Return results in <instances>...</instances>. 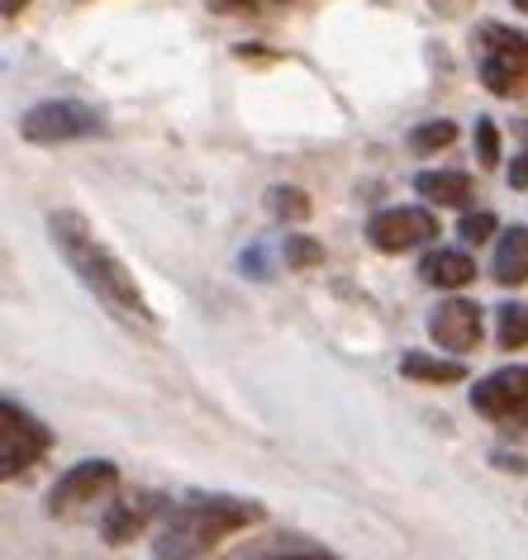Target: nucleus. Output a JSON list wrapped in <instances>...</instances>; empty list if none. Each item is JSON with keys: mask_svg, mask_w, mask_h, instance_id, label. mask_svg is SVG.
I'll use <instances>...</instances> for the list:
<instances>
[{"mask_svg": "<svg viewBox=\"0 0 528 560\" xmlns=\"http://www.w3.org/2000/svg\"><path fill=\"white\" fill-rule=\"evenodd\" d=\"M167 509L162 494H152V489H134V494H115L105 503L101 513V537L110 546H129L134 537H144L148 527H158V517Z\"/></svg>", "mask_w": 528, "mask_h": 560, "instance_id": "obj_9", "label": "nucleus"}, {"mask_svg": "<svg viewBox=\"0 0 528 560\" xmlns=\"http://www.w3.org/2000/svg\"><path fill=\"white\" fill-rule=\"evenodd\" d=\"M457 233H462V243H485V237L495 233V214L491 209H467L462 223H457Z\"/></svg>", "mask_w": 528, "mask_h": 560, "instance_id": "obj_21", "label": "nucleus"}, {"mask_svg": "<svg viewBox=\"0 0 528 560\" xmlns=\"http://www.w3.org/2000/svg\"><path fill=\"white\" fill-rule=\"evenodd\" d=\"M48 446H53V432L44 428V418H34L15 399L0 404V475L5 480L30 475L48 456Z\"/></svg>", "mask_w": 528, "mask_h": 560, "instance_id": "obj_6", "label": "nucleus"}, {"mask_svg": "<svg viewBox=\"0 0 528 560\" xmlns=\"http://www.w3.org/2000/svg\"><path fill=\"white\" fill-rule=\"evenodd\" d=\"M219 15H262V10H276L286 0H210Z\"/></svg>", "mask_w": 528, "mask_h": 560, "instance_id": "obj_22", "label": "nucleus"}, {"mask_svg": "<svg viewBox=\"0 0 528 560\" xmlns=\"http://www.w3.org/2000/svg\"><path fill=\"white\" fill-rule=\"evenodd\" d=\"M509 186L514 190H528V148L514 158V166H509Z\"/></svg>", "mask_w": 528, "mask_h": 560, "instance_id": "obj_23", "label": "nucleus"}, {"mask_svg": "<svg viewBox=\"0 0 528 560\" xmlns=\"http://www.w3.org/2000/svg\"><path fill=\"white\" fill-rule=\"evenodd\" d=\"M420 280L424 285H438V290H462L477 280V261H471L462 247H434V252H424V261H420Z\"/></svg>", "mask_w": 528, "mask_h": 560, "instance_id": "obj_11", "label": "nucleus"}, {"mask_svg": "<svg viewBox=\"0 0 528 560\" xmlns=\"http://www.w3.org/2000/svg\"><path fill=\"white\" fill-rule=\"evenodd\" d=\"M414 190H420V200L438 209H467L471 195H477L467 172H420L414 176Z\"/></svg>", "mask_w": 528, "mask_h": 560, "instance_id": "obj_13", "label": "nucleus"}, {"mask_svg": "<svg viewBox=\"0 0 528 560\" xmlns=\"http://www.w3.org/2000/svg\"><path fill=\"white\" fill-rule=\"evenodd\" d=\"M267 209L286 223H300V219H310L314 205H310V195L296 190V186H276V190H267Z\"/></svg>", "mask_w": 528, "mask_h": 560, "instance_id": "obj_18", "label": "nucleus"}, {"mask_svg": "<svg viewBox=\"0 0 528 560\" xmlns=\"http://www.w3.org/2000/svg\"><path fill=\"white\" fill-rule=\"evenodd\" d=\"M457 143V124L452 119H428V124H414L410 129V148L420 152V158H428V152H443Z\"/></svg>", "mask_w": 528, "mask_h": 560, "instance_id": "obj_17", "label": "nucleus"}, {"mask_svg": "<svg viewBox=\"0 0 528 560\" xmlns=\"http://www.w3.org/2000/svg\"><path fill=\"white\" fill-rule=\"evenodd\" d=\"M282 257H286V266H290V271H314V266H324V247H319L314 237L296 233V237H286Z\"/></svg>", "mask_w": 528, "mask_h": 560, "instance_id": "obj_19", "label": "nucleus"}, {"mask_svg": "<svg viewBox=\"0 0 528 560\" xmlns=\"http://www.w3.org/2000/svg\"><path fill=\"white\" fill-rule=\"evenodd\" d=\"M491 280H500V285H528V223H514V229L500 233L495 257H491Z\"/></svg>", "mask_w": 528, "mask_h": 560, "instance_id": "obj_12", "label": "nucleus"}, {"mask_svg": "<svg viewBox=\"0 0 528 560\" xmlns=\"http://www.w3.org/2000/svg\"><path fill=\"white\" fill-rule=\"evenodd\" d=\"M471 143H477V162L481 166H500V129L495 119H477V133H471Z\"/></svg>", "mask_w": 528, "mask_h": 560, "instance_id": "obj_20", "label": "nucleus"}, {"mask_svg": "<svg viewBox=\"0 0 528 560\" xmlns=\"http://www.w3.org/2000/svg\"><path fill=\"white\" fill-rule=\"evenodd\" d=\"M514 10H524V15H528V0H514Z\"/></svg>", "mask_w": 528, "mask_h": 560, "instance_id": "obj_26", "label": "nucleus"}, {"mask_svg": "<svg viewBox=\"0 0 528 560\" xmlns=\"http://www.w3.org/2000/svg\"><path fill=\"white\" fill-rule=\"evenodd\" d=\"M495 342L500 352H519L528 347V304H500L495 310Z\"/></svg>", "mask_w": 528, "mask_h": 560, "instance_id": "obj_16", "label": "nucleus"}, {"mask_svg": "<svg viewBox=\"0 0 528 560\" xmlns=\"http://www.w3.org/2000/svg\"><path fill=\"white\" fill-rule=\"evenodd\" d=\"M119 494V466L115 460H77L72 470H62L48 489V517H91V513H105V503Z\"/></svg>", "mask_w": 528, "mask_h": 560, "instance_id": "obj_3", "label": "nucleus"}, {"mask_svg": "<svg viewBox=\"0 0 528 560\" xmlns=\"http://www.w3.org/2000/svg\"><path fill=\"white\" fill-rule=\"evenodd\" d=\"M367 237L371 247L386 252V257H400V252H414L424 243L438 237V214L424 205H391V209H377L367 223Z\"/></svg>", "mask_w": 528, "mask_h": 560, "instance_id": "obj_8", "label": "nucleus"}, {"mask_svg": "<svg viewBox=\"0 0 528 560\" xmlns=\"http://www.w3.org/2000/svg\"><path fill=\"white\" fill-rule=\"evenodd\" d=\"M471 409L509 438H528V366H500L481 375L471 385Z\"/></svg>", "mask_w": 528, "mask_h": 560, "instance_id": "obj_5", "label": "nucleus"}, {"mask_svg": "<svg viewBox=\"0 0 528 560\" xmlns=\"http://www.w3.org/2000/svg\"><path fill=\"white\" fill-rule=\"evenodd\" d=\"M428 338L438 342V352L448 357H467L481 347V304L471 300H438L428 314Z\"/></svg>", "mask_w": 528, "mask_h": 560, "instance_id": "obj_10", "label": "nucleus"}, {"mask_svg": "<svg viewBox=\"0 0 528 560\" xmlns=\"http://www.w3.org/2000/svg\"><path fill=\"white\" fill-rule=\"evenodd\" d=\"M495 460H500V470H514V475H524V470H528V460H524V456H505V452H495Z\"/></svg>", "mask_w": 528, "mask_h": 560, "instance_id": "obj_24", "label": "nucleus"}, {"mask_svg": "<svg viewBox=\"0 0 528 560\" xmlns=\"http://www.w3.org/2000/svg\"><path fill=\"white\" fill-rule=\"evenodd\" d=\"M243 560H343V556L324 551V546L310 541V537H267V541L248 546Z\"/></svg>", "mask_w": 528, "mask_h": 560, "instance_id": "obj_15", "label": "nucleus"}, {"mask_svg": "<svg viewBox=\"0 0 528 560\" xmlns=\"http://www.w3.org/2000/svg\"><path fill=\"white\" fill-rule=\"evenodd\" d=\"M267 509L257 499L239 494H182L167 499V509L152 527V556L158 560H205L219 541H229L233 532L257 527Z\"/></svg>", "mask_w": 528, "mask_h": 560, "instance_id": "obj_2", "label": "nucleus"}, {"mask_svg": "<svg viewBox=\"0 0 528 560\" xmlns=\"http://www.w3.org/2000/svg\"><path fill=\"white\" fill-rule=\"evenodd\" d=\"M477 77L491 95H519L528 86V34L509 24H481L477 30Z\"/></svg>", "mask_w": 528, "mask_h": 560, "instance_id": "obj_4", "label": "nucleus"}, {"mask_svg": "<svg viewBox=\"0 0 528 560\" xmlns=\"http://www.w3.org/2000/svg\"><path fill=\"white\" fill-rule=\"evenodd\" d=\"M400 375L420 385H457L467 381L462 357H434V352H405L400 357Z\"/></svg>", "mask_w": 528, "mask_h": 560, "instance_id": "obj_14", "label": "nucleus"}, {"mask_svg": "<svg viewBox=\"0 0 528 560\" xmlns=\"http://www.w3.org/2000/svg\"><path fill=\"white\" fill-rule=\"evenodd\" d=\"M48 237H53V247L62 252V261L72 266V276L105 304L110 314L129 318V324H144V328L158 324V314H152V304H148L144 290H138L134 271L105 247V237L95 233L81 214H72V209L48 214Z\"/></svg>", "mask_w": 528, "mask_h": 560, "instance_id": "obj_1", "label": "nucleus"}, {"mask_svg": "<svg viewBox=\"0 0 528 560\" xmlns=\"http://www.w3.org/2000/svg\"><path fill=\"white\" fill-rule=\"evenodd\" d=\"M24 5H30V0H0V10H5V20H15Z\"/></svg>", "mask_w": 528, "mask_h": 560, "instance_id": "obj_25", "label": "nucleus"}, {"mask_svg": "<svg viewBox=\"0 0 528 560\" xmlns=\"http://www.w3.org/2000/svg\"><path fill=\"white\" fill-rule=\"evenodd\" d=\"M95 133H105V119L81 101H44V105L24 109V119H20L24 143H44V148L72 143V138H95Z\"/></svg>", "mask_w": 528, "mask_h": 560, "instance_id": "obj_7", "label": "nucleus"}]
</instances>
